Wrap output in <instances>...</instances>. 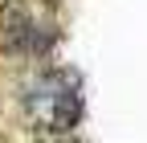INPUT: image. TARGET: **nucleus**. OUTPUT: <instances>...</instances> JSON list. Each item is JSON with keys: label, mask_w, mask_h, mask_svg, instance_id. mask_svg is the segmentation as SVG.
<instances>
[{"label": "nucleus", "mask_w": 147, "mask_h": 143, "mask_svg": "<svg viewBox=\"0 0 147 143\" xmlns=\"http://www.w3.org/2000/svg\"><path fill=\"white\" fill-rule=\"evenodd\" d=\"M25 111L29 123L45 135H69L82 119V94L74 74H45L25 90Z\"/></svg>", "instance_id": "1"}, {"label": "nucleus", "mask_w": 147, "mask_h": 143, "mask_svg": "<svg viewBox=\"0 0 147 143\" xmlns=\"http://www.w3.org/2000/svg\"><path fill=\"white\" fill-rule=\"evenodd\" d=\"M0 45L12 53H45L49 49V33L25 0H4L0 4Z\"/></svg>", "instance_id": "2"}]
</instances>
